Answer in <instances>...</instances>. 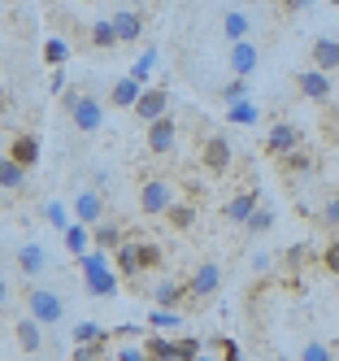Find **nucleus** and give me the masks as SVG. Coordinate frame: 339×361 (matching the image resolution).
<instances>
[{"mask_svg":"<svg viewBox=\"0 0 339 361\" xmlns=\"http://www.w3.org/2000/svg\"><path fill=\"white\" fill-rule=\"evenodd\" d=\"M78 270H83V288H87V296H100V300L118 296V270L109 266V252H104V248L83 252V257H78Z\"/></svg>","mask_w":339,"mask_h":361,"instance_id":"f257e3e1","label":"nucleus"},{"mask_svg":"<svg viewBox=\"0 0 339 361\" xmlns=\"http://www.w3.org/2000/svg\"><path fill=\"white\" fill-rule=\"evenodd\" d=\"M26 314H31L39 326H61L66 300L57 292H48V288H31V292H26Z\"/></svg>","mask_w":339,"mask_h":361,"instance_id":"f03ea898","label":"nucleus"},{"mask_svg":"<svg viewBox=\"0 0 339 361\" xmlns=\"http://www.w3.org/2000/svg\"><path fill=\"white\" fill-rule=\"evenodd\" d=\"M170 204H174V188H170V178L148 174L144 183H140V209H144L148 218H166Z\"/></svg>","mask_w":339,"mask_h":361,"instance_id":"7ed1b4c3","label":"nucleus"},{"mask_svg":"<svg viewBox=\"0 0 339 361\" xmlns=\"http://www.w3.org/2000/svg\"><path fill=\"white\" fill-rule=\"evenodd\" d=\"M66 114H70V122H74L83 135H96L100 126H104V109H100V100H96V96H87V92H78V100H74Z\"/></svg>","mask_w":339,"mask_h":361,"instance_id":"20e7f679","label":"nucleus"},{"mask_svg":"<svg viewBox=\"0 0 339 361\" xmlns=\"http://www.w3.org/2000/svg\"><path fill=\"white\" fill-rule=\"evenodd\" d=\"M266 148H270V157H287V152L304 148V131L296 122H274L270 135H266Z\"/></svg>","mask_w":339,"mask_h":361,"instance_id":"39448f33","label":"nucleus"},{"mask_svg":"<svg viewBox=\"0 0 339 361\" xmlns=\"http://www.w3.org/2000/svg\"><path fill=\"white\" fill-rule=\"evenodd\" d=\"M218 288H222V270H218L214 262H200V266L192 270V279H187V296H192V300L218 296Z\"/></svg>","mask_w":339,"mask_h":361,"instance_id":"423d86ee","label":"nucleus"},{"mask_svg":"<svg viewBox=\"0 0 339 361\" xmlns=\"http://www.w3.org/2000/svg\"><path fill=\"white\" fill-rule=\"evenodd\" d=\"M174 144H178V126H174L170 114L156 118V122H148V152H152V157H170Z\"/></svg>","mask_w":339,"mask_h":361,"instance_id":"0eeeda50","label":"nucleus"},{"mask_svg":"<svg viewBox=\"0 0 339 361\" xmlns=\"http://www.w3.org/2000/svg\"><path fill=\"white\" fill-rule=\"evenodd\" d=\"M296 87H300V96H304V100H318V105H326L331 92H335L331 74H326V70H318V66H309L304 74H296Z\"/></svg>","mask_w":339,"mask_h":361,"instance_id":"6e6552de","label":"nucleus"},{"mask_svg":"<svg viewBox=\"0 0 339 361\" xmlns=\"http://www.w3.org/2000/svg\"><path fill=\"white\" fill-rule=\"evenodd\" d=\"M130 114H135L144 126L156 122V118H166L170 114V92L166 87H144V96L135 100V109H130Z\"/></svg>","mask_w":339,"mask_h":361,"instance_id":"1a4fd4ad","label":"nucleus"},{"mask_svg":"<svg viewBox=\"0 0 339 361\" xmlns=\"http://www.w3.org/2000/svg\"><path fill=\"white\" fill-rule=\"evenodd\" d=\"M230 140L226 135H209L204 144H200V166L204 170H214V174H222V170H230Z\"/></svg>","mask_w":339,"mask_h":361,"instance_id":"9d476101","label":"nucleus"},{"mask_svg":"<svg viewBox=\"0 0 339 361\" xmlns=\"http://www.w3.org/2000/svg\"><path fill=\"white\" fill-rule=\"evenodd\" d=\"M70 214H74V222H83V226H96V222L104 218V196H100V192H92V188H83V192L74 196Z\"/></svg>","mask_w":339,"mask_h":361,"instance_id":"9b49d317","label":"nucleus"},{"mask_svg":"<svg viewBox=\"0 0 339 361\" xmlns=\"http://www.w3.org/2000/svg\"><path fill=\"white\" fill-rule=\"evenodd\" d=\"M257 66H261L257 44H252V39H235V44H230V74H235V79H248Z\"/></svg>","mask_w":339,"mask_h":361,"instance_id":"f8f14e48","label":"nucleus"},{"mask_svg":"<svg viewBox=\"0 0 339 361\" xmlns=\"http://www.w3.org/2000/svg\"><path fill=\"white\" fill-rule=\"evenodd\" d=\"M257 204H261V192H252V188H248V192H240V196H230V200H226L222 218H226V222H235V226H244V222L252 218Z\"/></svg>","mask_w":339,"mask_h":361,"instance_id":"ddd939ff","label":"nucleus"},{"mask_svg":"<svg viewBox=\"0 0 339 361\" xmlns=\"http://www.w3.org/2000/svg\"><path fill=\"white\" fill-rule=\"evenodd\" d=\"M140 96H144V83L130 79V74H122V79L109 87V105H113V109H135Z\"/></svg>","mask_w":339,"mask_h":361,"instance_id":"4468645a","label":"nucleus"},{"mask_svg":"<svg viewBox=\"0 0 339 361\" xmlns=\"http://www.w3.org/2000/svg\"><path fill=\"white\" fill-rule=\"evenodd\" d=\"M9 157H13L18 166H26V170H35V161H39V135H31V131L13 135V144H9Z\"/></svg>","mask_w":339,"mask_h":361,"instance_id":"2eb2a0df","label":"nucleus"},{"mask_svg":"<svg viewBox=\"0 0 339 361\" xmlns=\"http://www.w3.org/2000/svg\"><path fill=\"white\" fill-rule=\"evenodd\" d=\"M18 270H22L26 279H39V274L48 270V252H44V244H22V248H18Z\"/></svg>","mask_w":339,"mask_h":361,"instance_id":"dca6fc26","label":"nucleus"},{"mask_svg":"<svg viewBox=\"0 0 339 361\" xmlns=\"http://www.w3.org/2000/svg\"><path fill=\"white\" fill-rule=\"evenodd\" d=\"M13 335H18V344H22V353H39V348H44V326H39V322H35L31 314H22V318H18Z\"/></svg>","mask_w":339,"mask_h":361,"instance_id":"f3484780","label":"nucleus"},{"mask_svg":"<svg viewBox=\"0 0 339 361\" xmlns=\"http://www.w3.org/2000/svg\"><path fill=\"white\" fill-rule=\"evenodd\" d=\"M313 66L326 70V74H335V70H339V39H331V35H318V39H313Z\"/></svg>","mask_w":339,"mask_h":361,"instance_id":"a211bd4d","label":"nucleus"},{"mask_svg":"<svg viewBox=\"0 0 339 361\" xmlns=\"http://www.w3.org/2000/svg\"><path fill=\"white\" fill-rule=\"evenodd\" d=\"M61 240H66V252H70V257H83V252H92V226L70 222V226L61 231Z\"/></svg>","mask_w":339,"mask_h":361,"instance_id":"6ab92c4d","label":"nucleus"},{"mask_svg":"<svg viewBox=\"0 0 339 361\" xmlns=\"http://www.w3.org/2000/svg\"><path fill=\"white\" fill-rule=\"evenodd\" d=\"M113 266H118V274H130V279H135V274H144V266H140V248L135 244H130V240H122L113 252Z\"/></svg>","mask_w":339,"mask_h":361,"instance_id":"aec40b11","label":"nucleus"},{"mask_svg":"<svg viewBox=\"0 0 339 361\" xmlns=\"http://www.w3.org/2000/svg\"><path fill=\"white\" fill-rule=\"evenodd\" d=\"M118 244H122V226H118V222H109V218H100V222L92 226V248L113 252Z\"/></svg>","mask_w":339,"mask_h":361,"instance_id":"412c9836","label":"nucleus"},{"mask_svg":"<svg viewBox=\"0 0 339 361\" xmlns=\"http://www.w3.org/2000/svg\"><path fill=\"white\" fill-rule=\"evenodd\" d=\"M26 188V166H18L9 152L0 157V192H22Z\"/></svg>","mask_w":339,"mask_h":361,"instance_id":"4be33fe9","label":"nucleus"},{"mask_svg":"<svg viewBox=\"0 0 339 361\" xmlns=\"http://www.w3.org/2000/svg\"><path fill=\"white\" fill-rule=\"evenodd\" d=\"M113 31H118V44H130V39H140L144 22H140L135 9H118V13H113Z\"/></svg>","mask_w":339,"mask_h":361,"instance_id":"5701e85b","label":"nucleus"},{"mask_svg":"<svg viewBox=\"0 0 339 361\" xmlns=\"http://www.w3.org/2000/svg\"><path fill=\"white\" fill-rule=\"evenodd\" d=\"M152 300H156V305H166V309H178L183 300H187V283H174V279L156 283V288H152Z\"/></svg>","mask_w":339,"mask_h":361,"instance_id":"b1692460","label":"nucleus"},{"mask_svg":"<svg viewBox=\"0 0 339 361\" xmlns=\"http://www.w3.org/2000/svg\"><path fill=\"white\" fill-rule=\"evenodd\" d=\"M144 348H148L152 361H178V357H183V353H178V340H166L161 331L148 335V344H144Z\"/></svg>","mask_w":339,"mask_h":361,"instance_id":"393cba45","label":"nucleus"},{"mask_svg":"<svg viewBox=\"0 0 339 361\" xmlns=\"http://www.w3.org/2000/svg\"><path fill=\"white\" fill-rule=\"evenodd\" d=\"M226 122H235V126H257L261 122V114H257V105L244 96V100H235V105H226Z\"/></svg>","mask_w":339,"mask_h":361,"instance_id":"a878e982","label":"nucleus"},{"mask_svg":"<svg viewBox=\"0 0 339 361\" xmlns=\"http://www.w3.org/2000/svg\"><path fill=\"white\" fill-rule=\"evenodd\" d=\"M248 31H252V22H248V13H240V9H230L226 18H222V35L235 44V39H248Z\"/></svg>","mask_w":339,"mask_h":361,"instance_id":"bb28decb","label":"nucleus"},{"mask_svg":"<svg viewBox=\"0 0 339 361\" xmlns=\"http://www.w3.org/2000/svg\"><path fill=\"white\" fill-rule=\"evenodd\" d=\"M148 326H152V331H161V335H166V331H178V326H183V314H178V309L156 305L152 314H148Z\"/></svg>","mask_w":339,"mask_h":361,"instance_id":"cd10ccee","label":"nucleus"},{"mask_svg":"<svg viewBox=\"0 0 339 361\" xmlns=\"http://www.w3.org/2000/svg\"><path fill=\"white\" fill-rule=\"evenodd\" d=\"M70 340H74V344H104V340H109V331H104L100 322H74Z\"/></svg>","mask_w":339,"mask_h":361,"instance_id":"c85d7f7f","label":"nucleus"},{"mask_svg":"<svg viewBox=\"0 0 339 361\" xmlns=\"http://www.w3.org/2000/svg\"><path fill=\"white\" fill-rule=\"evenodd\" d=\"M274 226V209H270V204L266 200H261L257 204V209H252V218L244 222V231H248V235H266V231Z\"/></svg>","mask_w":339,"mask_h":361,"instance_id":"c756f323","label":"nucleus"},{"mask_svg":"<svg viewBox=\"0 0 339 361\" xmlns=\"http://www.w3.org/2000/svg\"><path fill=\"white\" fill-rule=\"evenodd\" d=\"M44 61H48L52 70H61V66L70 61V44H66L61 35H52V39H44Z\"/></svg>","mask_w":339,"mask_h":361,"instance_id":"7c9ffc66","label":"nucleus"},{"mask_svg":"<svg viewBox=\"0 0 339 361\" xmlns=\"http://www.w3.org/2000/svg\"><path fill=\"white\" fill-rule=\"evenodd\" d=\"M92 44H96V48H118L113 18H96V22H92Z\"/></svg>","mask_w":339,"mask_h":361,"instance_id":"2f4dec72","label":"nucleus"},{"mask_svg":"<svg viewBox=\"0 0 339 361\" xmlns=\"http://www.w3.org/2000/svg\"><path fill=\"white\" fill-rule=\"evenodd\" d=\"M44 218H48V226H57V231H66L74 222L70 204H61V200H44Z\"/></svg>","mask_w":339,"mask_h":361,"instance_id":"473e14b6","label":"nucleus"},{"mask_svg":"<svg viewBox=\"0 0 339 361\" xmlns=\"http://www.w3.org/2000/svg\"><path fill=\"white\" fill-rule=\"evenodd\" d=\"M135 248H140V266H144V270H156V266L166 262V248H161V244H152V240H140Z\"/></svg>","mask_w":339,"mask_h":361,"instance_id":"72a5a7b5","label":"nucleus"},{"mask_svg":"<svg viewBox=\"0 0 339 361\" xmlns=\"http://www.w3.org/2000/svg\"><path fill=\"white\" fill-rule=\"evenodd\" d=\"M166 222H170V226H178V231H187V226L196 222V209H192V204H178V200H174L170 209H166Z\"/></svg>","mask_w":339,"mask_h":361,"instance_id":"f704fd0d","label":"nucleus"},{"mask_svg":"<svg viewBox=\"0 0 339 361\" xmlns=\"http://www.w3.org/2000/svg\"><path fill=\"white\" fill-rule=\"evenodd\" d=\"M283 170H292V174H309L313 170V157H309V148H296V152H287V157H278Z\"/></svg>","mask_w":339,"mask_h":361,"instance_id":"c9c22d12","label":"nucleus"},{"mask_svg":"<svg viewBox=\"0 0 339 361\" xmlns=\"http://www.w3.org/2000/svg\"><path fill=\"white\" fill-rule=\"evenodd\" d=\"M152 66H156V48H144V57L130 66V79H140L144 87H148V74H152Z\"/></svg>","mask_w":339,"mask_h":361,"instance_id":"e433bc0d","label":"nucleus"},{"mask_svg":"<svg viewBox=\"0 0 339 361\" xmlns=\"http://www.w3.org/2000/svg\"><path fill=\"white\" fill-rule=\"evenodd\" d=\"M248 96V79H230L226 87H222V100L226 105H235V100H244Z\"/></svg>","mask_w":339,"mask_h":361,"instance_id":"4c0bfd02","label":"nucleus"},{"mask_svg":"<svg viewBox=\"0 0 339 361\" xmlns=\"http://www.w3.org/2000/svg\"><path fill=\"white\" fill-rule=\"evenodd\" d=\"M300 361H335V357H331V348H326V344L313 340V344H304V348H300Z\"/></svg>","mask_w":339,"mask_h":361,"instance_id":"58836bf2","label":"nucleus"},{"mask_svg":"<svg viewBox=\"0 0 339 361\" xmlns=\"http://www.w3.org/2000/svg\"><path fill=\"white\" fill-rule=\"evenodd\" d=\"M322 266H326V270H331V274H335V279H339V240H335V244H326V248H322Z\"/></svg>","mask_w":339,"mask_h":361,"instance_id":"ea45409f","label":"nucleus"},{"mask_svg":"<svg viewBox=\"0 0 339 361\" xmlns=\"http://www.w3.org/2000/svg\"><path fill=\"white\" fill-rule=\"evenodd\" d=\"M118 361H152V357H148V348H140V344H126V348H118Z\"/></svg>","mask_w":339,"mask_h":361,"instance_id":"a19ab883","label":"nucleus"},{"mask_svg":"<svg viewBox=\"0 0 339 361\" xmlns=\"http://www.w3.org/2000/svg\"><path fill=\"white\" fill-rule=\"evenodd\" d=\"M104 344H74V361H96Z\"/></svg>","mask_w":339,"mask_h":361,"instance_id":"79ce46f5","label":"nucleus"},{"mask_svg":"<svg viewBox=\"0 0 339 361\" xmlns=\"http://www.w3.org/2000/svg\"><path fill=\"white\" fill-rule=\"evenodd\" d=\"M322 218H326V222H331V226L339 231V196H335V200H326V209H322Z\"/></svg>","mask_w":339,"mask_h":361,"instance_id":"37998d69","label":"nucleus"},{"mask_svg":"<svg viewBox=\"0 0 339 361\" xmlns=\"http://www.w3.org/2000/svg\"><path fill=\"white\" fill-rule=\"evenodd\" d=\"M222 353H226V361H244L240 348H235V340H222Z\"/></svg>","mask_w":339,"mask_h":361,"instance_id":"c03bdc74","label":"nucleus"},{"mask_svg":"<svg viewBox=\"0 0 339 361\" xmlns=\"http://www.w3.org/2000/svg\"><path fill=\"white\" fill-rule=\"evenodd\" d=\"M278 5H283L287 13H296V9H304V5H309V0H278Z\"/></svg>","mask_w":339,"mask_h":361,"instance_id":"a18cd8bd","label":"nucleus"},{"mask_svg":"<svg viewBox=\"0 0 339 361\" xmlns=\"http://www.w3.org/2000/svg\"><path fill=\"white\" fill-rule=\"evenodd\" d=\"M5 300H9V283H5V279H0V305H5Z\"/></svg>","mask_w":339,"mask_h":361,"instance_id":"49530a36","label":"nucleus"},{"mask_svg":"<svg viewBox=\"0 0 339 361\" xmlns=\"http://www.w3.org/2000/svg\"><path fill=\"white\" fill-rule=\"evenodd\" d=\"M196 361H209V357H204V353H200V357H196Z\"/></svg>","mask_w":339,"mask_h":361,"instance_id":"de8ad7c7","label":"nucleus"},{"mask_svg":"<svg viewBox=\"0 0 339 361\" xmlns=\"http://www.w3.org/2000/svg\"><path fill=\"white\" fill-rule=\"evenodd\" d=\"M331 5H339V0H331Z\"/></svg>","mask_w":339,"mask_h":361,"instance_id":"09e8293b","label":"nucleus"}]
</instances>
